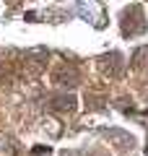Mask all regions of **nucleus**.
I'll return each instance as SVG.
<instances>
[{"instance_id":"1","label":"nucleus","mask_w":148,"mask_h":156,"mask_svg":"<svg viewBox=\"0 0 148 156\" xmlns=\"http://www.w3.org/2000/svg\"><path fill=\"white\" fill-rule=\"evenodd\" d=\"M122 29H125V34H135V31H143L146 29V18L140 16V8H130L127 11Z\"/></svg>"}]
</instances>
